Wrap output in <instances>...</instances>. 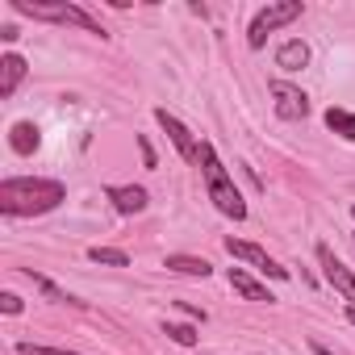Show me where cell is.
I'll return each mask as SVG.
<instances>
[{
	"mask_svg": "<svg viewBox=\"0 0 355 355\" xmlns=\"http://www.w3.org/2000/svg\"><path fill=\"white\" fill-rule=\"evenodd\" d=\"M134 142H138V155H142V167H159V159H155V146H150V142H146L142 134H138Z\"/></svg>",
	"mask_w": 355,
	"mask_h": 355,
	"instance_id": "obj_19",
	"label": "cell"
},
{
	"mask_svg": "<svg viewBox=\"0 0 355 355\" xmlns=\"http://www.w3.org/2000/svg\"><path fill=\"white\" fill-rule=\"evenodd\" d=\"M21 355H76V351H59V347H38V343H17Z\"/></svg>",
	"mask_w": 355,
	"mask_h": 355,
	"instance_id": "obj_18",
	"label": "cell"
},
{
	"mask_svg": "<svg viewBox=\"0 0 355 355\" xmlns=\"http://www.w3.org/2000/svg\"><path fill=\"white\" fill-rule=\"evenodd\" d=\"M155 121H159V125L167 130L171 146L180 150V159H184V163H201V142H197V138L189 134V125H184L180 117H171L167 109H155Z\"/></svg>",
	"mask_w": 355,
	"mask_h": 355,
	"instance_id": "obj_5",
	"label": "cell"
},
{
	"mask_svg": "<svg viewBox=\"0 0 355 355\" xmlns=\"http://www.w3.org/2000/svg\"><path fill=\"white\" fill-rule=\"evenodd\" d=\"M163 334H167L171 343H180V347H193V343H197V330H193V326H175V322H163Z\"/></svg>",
	"mask_w": 355,
	"mask_h": 355,
	"instance_id": "obj_17",
	"label": "cell"
},
{
	"mask_svg": "<svg viewBox=\"0 0 355 355\" xmlns=\"http://www.w3.org/2000/svg\"><path fill=\"white\" fill-rule=\"evenodd\" d=\"M351 218H355V205H351Z\"/></svg>",
	"mask_w": 355,
	"mask_h": 355,
	"instance_id": "obj_22",
	"label": "cell"
},
{
	"mask_svg": "<svg viewBox=\"0 0 355 355\" xmlns=\"http://www.w3.org/2000/svg\"><path fill=\"white\" fill-rule=\"evenodd\" d=\"M226 251L234 255V259H243V263H251V268H259V272H268L272 280H288V268H280L268 251H259L255 243H239V239H226Z\"/></svg>",
	"mask_w": 355,
	"mask_h": 355,
	"instance_id": "obj_6",
	"label": "cell"
},
{
	"mask_svg": "<svg viewBox=\"0 0 355 355\" xmlns=\"http://www.w3.org/2000/svg\"><path fill=\"white\" fill-rule=\"evenodd\" d=\"M13 9H17V13H26V17H34V21L76 26V30H84V34H101V38H105V26H101L88 9L67 5V0H51V5H34V0H13Z\"/></svg>",
	"mask_w": 355,
	"mask_h": 355,
	"instance_id": "obj_3",
	"label": "cell"
},
{
	"mask_svg": "<svg viewBox=\"0 0 355 355\" xmlns=\"http://www.w3.org/2000/svg\"><path fill=\"white\" fill-rule=\"evenodd\" d=\"M272 101H276V113L284 121H301L309 113V96L301 88H293V84H272Z\"/></svg>",
	"mask_w": 355,
	"mask_h": 355,
	"instance_id": "obj_8",
	"label": "cell"
},
{
	"mask_svg": "<svg viewBox=\"0 0 355 355\" xmlns=\"http://www.w3.org/2000/svg\"><path fill=\"white\" fill-rule=\"evenodd\" d=\"M297 17H301V0H280V5L259 9V13H255V21H251V30H247L251 51H259V46L268 42V34H272V30H280V26L297 21Z\"/></svg>",
	"mask_w": 355,
	"mask_h": 355,
	"instance_id": "obj_4",
	"label": "cell"
},
{
	"mask_svg": "<svg viewBox=\"0 0 355 355\" xmlns=\"http://www.w3.org/2000/svg\"><path fill=\"white\" fill-rule=\"evenodd\" d=\"M163 268H171V272H180V276H209L214 268H209V259H197V255H167L163 259Z\"/></svg>",
	"mask_w": 355,
	"mask_h": 355,
	"instance_id": "obj_14",
	"label": "cell"
},
{
	"mask_svg": "<svg viewBox=\"0 0 355 355\" xmlns=\"http://www.w3.org/2000/svg\"><path fill=\"white\" fill-rule=\"evenodd\" d=\"M318 263H322V272H326V280L347 297V305H355V276H351V268L343 263V259H334V251L322 243L318 247Z\"/></svg>",
	"mask_w": 355,
	"mask_h": 355,
	"instance_id": "obj_7",
	"label": "cell"
},
{
	"mask_svg": "<svg viewBox=\"0 0 355 355\" xmlns=\"http://www.w3.org/2000/svg\"><path fill=\"white\" fill-rule=\"evenodd\" d=\"M347 318H351V322H355V305H347Z\"/></svg>",
	"mask_w": 355,
	"mask_h": 355,
	"instance_id": "obj_21",
	"label": "cell"
},
{
	"mask_svg": "<svg viewBox=\"0 0 355 355\" xmlns=\"http://www.w3.org/2000/svg\"><path fill=\"white\" fill-rule=\"evenodd\" d=\"M88 259H92V263H109V268H125V263H130V255H125V251H113V247H92Z\"/></svg>",
	"mask_w": 355,
	"mask_h": 355,
	"instance_id": "obj_16",
	"label": "cell"
},
{
	"mask_svg": "<svg viewBox=\"0 0 355 355\" xmlns=\"http://www.w3.org/2000/svg\"><path fill=\"white\" fill-rule=\"evenodd\" d=\"M109 201L117 205V214H142V209H146V189L113 184V189H109Z\"/></svg>",
	"mask_w": 355,
	"mask_h": 355,
	"instance_id": "obj_9",
	"label": "cell"
},
{
	"mask_svg": "<svg viewBox=\"0 0 355 355\" xmlns=\"http://www.w3.org/2000/svg\"><path fill=\"white\" fill-rule=\"evenodd\" d=\"M326 125H330L334 134H343L347 142H355V113H347V109H326Z\"/></svg>",
	"mask_w": 355,
	"mask_h": 355,
	"instance_id": "obj_15",
	"label": "cell"
},
{
	"mask_svg": "<svg viewBox=\"0 0 355 355\" xmlns=\"http://www.w3.org/2000/svg\"><path fill=\"white\" fill-rule=\"evenodd\" d=\"M26 59L21 55H5V59H0V96H13L17 92V84L26 80Z\"/></svg>",
	"mask_w": 355,
	"mask_h": 355,
	"instance_id": "obj_10",
	"label": "cell"
},
{
	"mask_svg": "<svg viewBox=\"0 0 355 355\" xmlns=\"http://www.w3.org/2000/svg\"><path fill=\"white\" fill-rule=\"evenodd\" d=\"M305 63H309V46H305V42H297V38H293V42H284V46L276 51V67H284V71H301Z\"/></svg>",
	"mask_w": 355,
	"mask_h": 355,
	"instance_id": "obj_12",
	"label": "cell"
},
{
	"mask_svg": "<svg viewBox=\"0 0 355 355\" xmlns=\"http://www.w3.org/2000/svg\"><path fill=\"white\" fill-rule=\"evenodd\" d=\"M230 284H234V293H243L247 301H276V297H272L259 280H251L243 268H230Z\"/></svg>",
	"mask_w": 355,
	"mask_h": 355,
	"instance_id": "obj_13",
	"label": "cell"
},
{
	"mask_svg": "<svg viewBox=\"0 0 355 355\" xmlns=\"http://www.w3.org/2000/svg\"><path fill=\"white\" fill-rule=\"evenodd\" d=\"M201 171H205L209 201L218 205V214H226V218L243 222V218H247V201H243V193L234 189V180L226 175V167H222V159H218V150H214L209 142H201Z\"/></svg>",
	"mask_w": 355,
	"mask_h": 355,
	"instance_id": "obj_2",
	"label": "cell"
},
{
	"mask_svg": "<svg viewBox=\"0 0 355 355\" xmlns=\"http://www.w3.org/2000/svg\"><path fill=\"white\" fill-rule=\"evenodd\" d=\"M0 309H5V313H21V297L17 293H5V297H0Z\"/></svg>",
	"mask_w": 355,
	"mask_h": 355,
	"instance_id": "obj_20",
	"label": "cell"
},
{
	"mask_svg": "<svg viewBox=\"0 0 355 355\" xmlns=\"http://www.w3.org/2000/svg\"><path fill=\"white\" fill-rule=\"evenodd\" d=\"M63 197H67V189L59 180H5L0 184V209H5L9 218L51 214Z\"/></svg>",
	"mask_w": 355,
	"mask_h": 355,
	"instance_id": "obj_1",
	"label": "cell"
},
{
	"mask_svg": "<svg viewBox=\"0 0 355 355\" xmlns=\"http://www.w3.org/2000/svg\"><path fill=\"white\" fill-rule=\"evenodd\" d=\"M9 146H13L17 155H34V150L42 146V134H38V125H34V121H17V125L9 130Z\"/></svg>",
	"mask_w": 355,
	"mask_h": 355,
	"instance_id": "obj_11",
	"label": "cell"
}]
</instances>
